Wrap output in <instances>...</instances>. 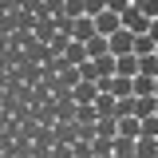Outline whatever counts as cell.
Masks as SVG:
<instances>
[{
	"mask_svg": "<svg viewBox=\"0 0 158 158\" xmlns=\"http://www.w3.org/2000/svg\"><path fill=\"white\" fill-rule=\"evenodd\" d=\"M150 24H154V20L146 16V12H142L138 4H131V8L123 12V28H131L135 36H142V32H150Z\"/></svg>",
	"mask_w": 158,
	"mask_h": 158,
	"instance_id": "1",
	"label": "cell"
},
{
	"mask_svg": "<svg viewBox=\"0 0 158 158\" xmlns=\"http://www.w3.org/2000/svg\"><path fill=\"white\" fill-rule=\"evenodd\" d=\"M135 32H131V28H118L115 36H111V52H115V56H127V52H135Z\"/></svg>",
	"mask_w": 158,
	"mask_h": 158,
	"instance_id": "2",
	"label": "cell"
},
{
	"mask_svg": "<svg viewBox=\"0 0 158 158\" xmlns=\"http://www.w3.org/2000/svg\"><path fill=\"white\" fill-rule=\"evenodd\" d=\"M95 28H99V36H115L118 28H123V16L107 8V12H99V16H95Z\"/></svg>",
	"mask_w": 158,
	"mask_h": 158,
	"instance_id": "3",
	"label": "cell"
},
{
	"mask_svg": "<svg viewBox=\"0 0 158 158\" xmlns=\"http://www.w3.org/2000/svg\"><path fill=\"white\" fill-rule=\"evenodd\" d=\"M63 59H67L71 67H83V63L91 59V52H87V44H83V40H71V44H67V52H63Z\"/></svg>",
	"mask_w": 158,
	"mask_h": 158,
	"instance_id": "4",
	"label": "cell"
},
{
	"mask_svg": "<svg viewBox=\"0 0 158 158\" xmlns=\"http://www.w3.org/2000/svg\"><path fill=\"white\" fill-rule=\"evenodd\" d=\"M118 75H131L135 79L138 71H142V59H138V52H127V56H118V67H115Z\"/></svg>",
	"mask_w": 158,
	"mask_h": 158,
	"instance_id": "5",
	"label": "cell"
},
{
	"mask_svg": "<svg viewBox=\"0 0 158 158\" xmlns=\"http://www.w3.org/2000/svg\"><path fill=\"white\" fill-rule=\"evenodd\" d=\"M99 99V83L95 79H79L75 83V103H95Z\"/></svg>",
	"mask_w": 158,
	"mask_h": 158,
	"instance_id": "6",
	"label": "cell"
},
{
	"mask_svg": "<svg viewBox=\"0 0 158 158\" xmlns=\"http://www.w3.org/2000/svg\"><path fill=\"white\" fill-rule=\"evenodd\" d=\"M91 36H99V28H95V16H79V20H75V36H71V40H83V44H87Z\"/></svg>",
	"mask_w": 158,
	"mask_h": 158,
	"instance_id": "7",
	"label": "cell"
},
{
	"mask_svg": "<svg viewBox=\"0 0 158 158\" xmlns=\"http://www.w3.org/2000/svg\"><path fill=\"white\" fill-rule=\"evenodd\" d=\"M115 158H138V138L118 135V138H115Z\"/></svg>",
	"mask_w": 158,
	"mask_h": 158,
	"instance_id": "8",
	"label": "cell"
},
{
	"mask_svg": "<svg viewBox=\"0 0 158 158\" xmlns=\"http://www.w3.org/2000/svg\"><path fill=\"white\" fill-rule=\"evenodd\" d=\"M56 138L63 142V146H71V142L79 138V127L75 123H56Z\"/></svg>",
	"mask_w": 158,
	"mask_h": 158,
	"instance_id": "9",
	"label": "cell"
},
{
	"mask_svg": "<svg viewBox=\"0 0 158 158\" xmlns=\"http://www.w3.org/2000/svg\"><path fill=\"white\" fill-rule=\"evenodd\" d=\"M154 87H158L154 75H142V71L135 75V95H154Z\"/></svg>",
	"mask_w": 158,
	"mask_h": 158,
	"instance_id": "10",
	"label": "cell"
},
{
	"mask_svg": "<svg viewBox=\"0 0 158 158\" xmlns=\"http://www.w3.org/2000/svg\"><path fill=\"white\" fill-rule=\"evenodd\" d=\"M99 138H118V118L115 115H103V118H99Z\"/></svg>",
	"mask_w": 158,
	"mask_h": 158,
	"instance_id": "11",
	"label": "cell"
},
{
	"mask_svg": "<svg viewBox=\"0 0 158 158\" xmlns=\"http://www.w3.org/2000/svg\"><path fill=\"white\" fill-rule=\"evenodd\" d=\"M138 158H158V138H150V135L138 138Z\"/></svg>",
	"mask_w": 158,
	"mask_h": 158,
	"instance_id": "12",
	"label": "cell"
},
{
	"mask_svg": "<svg viewBox=\"0 0 158 158\" xmlns=\"http://www.w3.org/2000/svg\"><path fill=\"white\" fill-rule=\"evenodd\" d=\"M142 59V75H154L158 79V52H150V56H138Z\"/></svg>",
	"mask_w": 158,
	"mask_h": 158,
	"instance_id": "13",
	"label": "cell"
},
{
	"mask_svg": "<svg viewBox=\"0 0 158 158\" xmlns=\"http://www.w3.org/2000/svg\"><path fill=\"white\" fill-rule=\"evenodd\" d=\"M107 12V0H83V16H99Z\"/></svg>",
	"mask_w": 158,
	"mask_h": 158,
	"instance_id": "14",
	"label": "cell"
},
{
	"mask_svg": "<svg viewBox=\"0 0 158 158\" xmlns=\"http://www.w3.org/2000/svg\"><path fill=\"white\" fill-rule=\"evenodd\" d=\"M79 75H83V79H95V83L103 79V75H99V67H95V59H87V63L79 67Z\"/></svg>",
	"mask_w": 158,
	"mask_h": 158,
	"instance_id": "15",
	"label": "cell"
},
{
	"mask_svg": "<svg viewBox=\"0 0 158 158\" xmlns=\"http://www.w3.org/2000/svg\"><path fill=\"white\" fill-rule=\"evenodd\" d=\"M142 135L158 138V115H146V118H142Z\"/></svg>",
	"mask_w": 158,
	"mask_h": 158,
	"instance_id": "16",
	"label": "cell"
},
{
	"mask_svg": "<svg viewBox=\"0 0 158 158\" xmlns=\"http://www.w3.org/2000/svg\"><path fill=\"white\" fill-rule=\"evenodd\" d=\"M63 16H83V0H67V12H63Z\"/></svg>",
	"mask_w": 158,
	"mask_h": 158,
	"instance_id": "17",
	"label": "cell"
},
{
	"mask_svg": "<svg viewBox=\"0 0 158 158\" xmlns=\"http://www.w3.org/2000/svg\"><path fill=\"white\" fill-rule=\"evenodd\" d=\"M107 8H111V12H118V16H123V12L131 8V0H107Z\"/></svg>",
	"mask_w": 158,
	"mask_h": 158,
	"instance_id": "18",
	"label": "cell"
},
{
	"mask_svg": "<svg viewBox=\"0 0 158 158\" xmlns=\"http://www.w3.org/2000/svg\"><path fill=\"white\" fill-rule=\"evenodd\" d=\"M138 8H142L150 20H158V0H146V4H138Z\"/></svg>",
	"mask_w": 158,
	"mask_h": 158,
	"instance_id": "19",
	"label": "cell"
},
{
	"mask_svg": "<svg viewBox=\"0 0 158 158\" xmlns=\"http://www.w3.org/2000/svg\"><path fill=\"white\" fill-rule=\"evenodd\" d=\"M150 36H154V40H158V20H154V24H150Z\"/></svg>",
	"mask_w": 158,
	"mask_h": 158,
	"instance_id": "20",
	"label": "cell"
},
{
	"mask_svg": "<svg viewBox=\"0 0 158 158\" xmlns=\"http://www.w3.org/2000/svg\"><path fill=\"white\" fill-rule=\"evenodd\" d=\"M131 4H146V0H131Z\"/></svg>",
	"mask_w": 158,
	"mask_h": 158,
	"instance_id": "21",
	"label": "cell"
},
{
	"mask_svg": "<svg viewBox=\"0 0 158 158\" xmlns=\"http://www.w3.org/2000/svg\"><path fill=\"white\" fill-rule=\"evenodd\" d=\"M154 95H158V87H154Z\"/></svg>",
	"mask_w": 158,
	"mask_h": 158,
	"instance_id": "22",
	"label": "cell"
}]
</instances>
